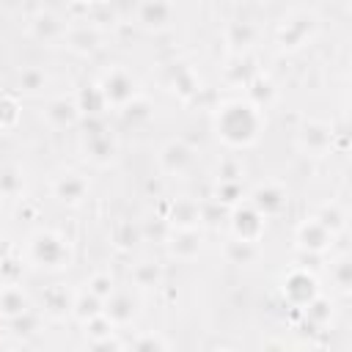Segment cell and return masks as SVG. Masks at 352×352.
Returning <instances> with one entry per match:
<instances>
[{
    "mask_svg": "<svg viewBox=\"0 0 352 352\" xmlns=\"http://www.w3.org/2000/svg\"><path fill=\"white\" fill-rule=\"evenodd\" d=\"M102 314L116 324V330L118 327H126V324H132L135 319H138V314H140V308H138V300L132 297V292H113V297L110 300H104V308H102Z\"/></svg>",
    "mask_w": 352,
    "mask_h": 352,
    "instance_id": "cell-19",
    "label": "cell"
},
{
    "mask_svg": "<svg viewBox=\"0 0 352 352\" xmlns=\"http://www.w3.org/2000/svg\"><path fill=\"white\" fill-rule=\"evenodd\" d=\"M217 352H234V349H217Z\"/></svg>",
    "mask_w": 352,
    "mask_h": 352,
    "instance_id": "cell-45",
    "label": "cell"
},
{
    "mask_svg": "<svg viewBox=\"0 0 352 352\" xmlns=\"http://www.w3.org/2000/svg\"><path fill=\"white\" fill-rule=\"evenodd\" d=\"M286 25L280 28V33H278V41H280V47H300L302 44V38L308 36V30H311V16H289V19H283Z\"/></svg>",
    "mask_w": 352,
    "mask_h": 352,
    "instance_id": "cell-28",
    "label": "cell"
},
{
    "mask_svg": "<svg viewBox=\"0 0 352 352\" xmlns=\"http://www.w3.org/2000/svg\"><path fill=\"white\" fill-rule=\"evenodd\" d=\"M99 94H102V102L104 107H113V110H126L132 102L140 99V82L138 77L124 69V66H113L102 80H99Z\"/></svg>",
    "mask_w": 352,
    "mask_h": 352,
    "instance_id": "cell-3",
    "label": "cell"
},
{
    "mask_svg": "<svg viewBox=\"0 0 352 352\" xmlns=\"http://www.w3.org/2000/svg\"><path fill=\"white\" fill-rule=\"evenodd\" d=\"M102 308H104V302H102V300L91 297L88 292H80V294L72 300V311H69V316H72V319H77V322H80V327H82L85 322L96 319V316L102 314Z\"/></svg>",
    "mask_w": 352,
    "mask_h": 352,
    "instance_id": "cell-30",
    "label": "cell"
},
{
    "mask_svg": "<svg viewBox=\"0 0 352 352\" xmlns=\"http://www.w3.org/2000/svg\"><path fill=\"white\" fill-rule=\"evenodd\" d=\"M66 30H69V19L55 8H38L28 19V36L38 44H63Z\"/></svg>",
    "mask_w": 352,
    "mask_h": 352,
    "instance_id": "cell-4",
    "label": "cell"
},
{
    "mask_svg": "<svg viewBox=\"0 0 352 352\" xmlns=\"http://www.w3.org/2000/svg\"><path fill=\"white\" fill-rule=\"evenodd\" d=\"M297 352H327V349H322V346H314V344H311V346H302V349H297Z\"/></svg>",
    "mask_w": 352,
    "mask_h": 352,
    "instance_id": "cell-43",
    "label": "cell"
},
{
    "mask_svg": "<svg viewBox=\"0 0 352 352\" xmlns=\"http://www.w3.org/2000/svg\"><path fill=\"white\" fill-rule=\"evenodd\" d=\"M258 352H294V349L283 338H267V341H261Z\"/></svg>",
    "mask_w": 352,
    "mask_h": 352,
    "instance_id": "cell-41",
    "label": "cell"
},
{
    "mask_svg": "<svg viewBox=\"0 0 352 352\" xmlns=\"http://www.w3.org/2000/svg\"><path fill=\"white\" fill-rule=\"evenodd\" d=\"M19 214H28V217H33V220H36V217H38V206H36V204H30L28 198H22V206H19Z\"/></svg>",
    "mask_w": 352,
    "mask_h": 352,
    "instance_id": "cell-42",
    "label": "cell"
},
{
    "mask_svg": "<svg viewBox=\"0 0 352 352\" xmlns=\"http://www.w3.org/2000/svg\"><path fill=\"white\" fill-rule=\"evenodd\" d=\"M245 176V162L234 154H226L220 157L217 168H214V182H242Z\"/></svg>",
    "mask_w": 352,
    "mask_h": 352,
    "instance_id": "cell-34",
    "label": "cell"
},
{
    "mask_svg": "<svg viewBox=\"0 0 352 352\" xmlns=\"http://www.w3.org/2000/svg\"><path fill=\"white\" fill-rule=\"evenodd\" d=\"M85 292L91 294V297H96V300H110L113 297V292H116V278L107 272V270H99V272H94L88 280H85Z\"/></svg>",
    "mask_w": 352,
    "mask_h": 352,
    "instance_id": "cell-32",
    "label": "cell"
},
{
    "mask_svg": "<svg viewBox=\"0 0 352 352\" xmlns=\"http://www.w3.org/2000/svg\"><path fill=\"white\" fill-rule=\"evenodd\" d=\"M316 223H322L333 236H338L344 228H346V209L341 206V204H336V201H330V204H324L322 209H316V214H311Z\"/></svg>",
    "mask_w": 352,
    "mask_h": 352,
    "instance_id": "cell-29",
    "label": "cell"
},
{
    "mask_svg": "<svg viewBox=\"0 0 352 352\" xmlns=\"http://www.w3.org/2000/svg\"><path fill=\"white\" fill-rule=\"evenodd\" d=\"M82 336H85V341L113 338V336H116V324H113L104 314H99L96 319H91V322H85V324H82Z\"/></svg>",
    "mask_w": 352,
    "mask_h": 352,
    "instance_id": "cell-38",
    "label": "cell"
},
{
    "mask_svg": "<svg viewBox=\"0 0 352 352\" xmlns=\"http://www.w3.org/2000/svg\"><path fill=\"white\" fill-rule=\"evenodd\" d=\"M85 352H124V344L113 336V338H102V341H88Z\"/></svg>",
    "mask_w": 352,
    "mask_h": 352,
    "instance_id": "cell-40",
    "label": "cell"
},
{
    "mask_svg": "<svg viewBox=\"0 0 352 352\" xmlns=\"http://www.w3.org/2000/svg\"><path fill=\"white\" fill-rule=\"evenodd\" d=\"M129 280H132V286H138L143 292H151V289H160L162 286L165 270H162L160 261L146 258V261H138L135 267H129Z\"/></svg>",
    "mask_w": 352,
    "mask_h": 352,
    "instance_id": "cell-21",
    "label": "cell"
},
{
    "mask_svg": "<svg viewBox=\"0 0 352 352\" xmlns=\"http://www.w3.org/2000/svg\"><path fill=\"white\" fill-rule=\"evenodd\" d=\"M223 256H226V261L234 264V267H250V264L258 261L261 248H258L256 242H245V239L228 236L226 245H223Z\"/></svg>",
    "mask_w": 352,
    "mask_h": 352,
    "instance_id": "cell-23",
    "label": "cell"
},
{
    "mask_svg": "<svg viewBox=\"0 0 352 352\" xmlns=\"http://www.w3.org/2000/svg\"><path fill=\"white\" fill-rule=\"evenodd\" d=\"M228 217H231L228 226H231V236H234V239H245V242H256V245L261 242V236H264V231H267V220L258 217L248 204L231 209Z\"/></svg>",
    "mask_w": 352,
    "mask_h": 352,
    "instance_id": "cell-11",
    "label": "cell"
},
{
    "mask_svg": "<svg viewBox=\"0 0 352 352\" xmlns=\"http://www.w3.org/2000/svg\"><path fill=\"white\" fill-rule=\"evenodd\" d=\"M302 311V316H305V322H311L314 327H327L330 324V302H327V297H322V294H316L305 308H300Z\"/></svg>",
    "mask_w": 352,
    "mask_h": 352,
    "instance_id": "cell-35",
    "label": "cell"
},
{
    "mask_svg": "<svg viewBox=\"0 0 352 352\" xmlns=\"http://www.w3.org/2000/svg\"><path fill=\"white\" fill-rule=\"evenodd\" d=\"M50 85V74L41 66H22L16 72V94L22 96H41Z\"/></svg>",
    "mask_w": 352,
    "mask_h": 352,
    "instance_id": "cell-24",
    "label": "cell"
},
{
    "mask_svg": "<svg viewBox=\"0 0 352 352\" xmlns=\"http://www.w3.org/2000/svg\"><path fill=\"white\" fill-rule=\"evenodd\" d=\"M3 135H6V132H3V129H0V140H3Z\"/></svg>",
    "mask_w": 352,
    "mask_h": 352,
    "instance_id": "cell-46",
    "label": "cell"
},
{
    "mask_svg": "<svg viewBox=\"0 0 352 352\" xmlns=\"http://www.w3.org/2000/svg\"><path fill=\"white\" fill-rule=\"evenodd\" d=\"M333 234L322 226V223H316L314 217H305L297 228H294V242H297V248L300 250H305V253H314V256H322L330 245H333Z\"/></svg>",
    "mask_w": 352,
    "mask_h": 352,
    "instance_id": "cell-13",
    "label": "cell"
},
{
    "mask_svg": "<svg viewBox=\"0 0 352 352\" xmlns=\"http://www.w3.org/2000/svg\"><path fill=\"white\" fill-rule=\"evenodd\" d=\"M63 44L74 55H94L102 47V30H96L88 22H69V30H66Z\"/></svg>",
    "mask_w": 352,
    "mask_h": 352,
    "instance_id": "cell-18",
    "label": "cell"
},
{
    "mask_svg": "<svg viewBox=\"0 0 352 352\" xmlns=\"http://www.w3.org/2000/svg\"><path fill=\"white\" fill-rule=\"evenodd\" d=\"M72 300L74 297H69V292L60 283H52L41 292V314L50 319H63L72 311Z\"/></svg>",
    "mask_w": 352,
    "mask_h": 352,
    "instance_id": "cell-22",
    "label": "cell"
},
{
    "mask_svg": "<svg viewBox=\"0 0 352 352\" xmlns=\"http://www.w3.org/2000/svg\"><path fill=\"white\" fill-rule=\"evenodd\" d=\"M192 162H195V148L184 138H173L162 143V148L157 151V168L162 176H182L192 168Z\"/></svg>",
    "mask_w": 352,
    "mask_h": 352,
    "instance_id": "cell-6",
    "label": "cell"
},
{
    "mask_svg": "<svg viewBox=\"0 0 352 352\" xmlns=\"http://www.w3.org/2000/svg\"><path fill=\"white\" fill-rule=\"evenodd\" d=\"M110 236H113V245H116L121 253H129V250H135L138 242L143 239V228H140L135 220H118V223L113 226Z\"/></svg>",
    "mask_w": 352,
    "mask_h": 352,
    "instance_id": "cell-27",
    "label": "cell"
},
{
    "mask_svg": "<svg viewBox=\"0 0 352 352\" xmlns=\"http://www.w3.org/2000/svg\"><path fill=\"white\" fill-rule=\"evenodd\" d=\"M297 146L308 154H327L333 148V129L324 121H302L297 129Z\"/></svg>",
    "mask_w": 352,
    "mask_h": 352,
    "instance_id": "cell-12",
    "label": "cell"
},
{
    "mask_svg": "<svg viewBox=\"0 0 352 352\" xmlns=\"http://www.w3.org/2000/svg\"><path fill=\"white\" fill-rule=\"evenodd\" d=\"M30 297L19 283H6L0 289V319L3 322H14L19 316H25L30 311Z\"/></svg>",
    "mask_w": 352,
    "mask_h": 352,
    "instance_id": "cell-20",
    "label": "cell"
},
{
    "mask_svg": "<svg viewBox=\"0 0 352 352\" xmlns=\"http://www.w3.org/2000/svg\"><path fill=\"white\" fill-rule=\"evenodd\" d=\"M25 190V176L16 165L0 168V198H19Z\"/></svg>",
    "mask_w": 352,
    "mask_h": 352,
    "instance_id": "cell-31",
    "label": "cell"
},
{
    "mask_svg": "<svg viewBox=\"0 0 352 352\" xmlns=\"http://www.w3.org/2000/svg\"><path fill=\"white\" fill-rule=\"evenodd\" d=\"M173 16H176V6L165 3V0H148V3H135L132 6L135 25L140 30H148V33H160V30L170 28Z\"/></svg>",
    "mask_w": 352,
    "mask_h": 352,
    "instance_id": "cell-8",
    "label": "cell"
},
{
    "mask_svg": "<svg viewBox=\"0 0 352 352\" xmlns=\"http://www.w3.org/2000/svg\"><path fill=\"white\" fill-rule=\"evenodd\" d=\"M253 77H256V69H253L248 55H234L231 63L223 69V80L228 85H234V88H248Z\"/></svg>",
    "mask_w": 352,
    "mask_h": 352,
    "instance_id": "cell-25",
    "label": "cell"
},
{
    "mask_svg": "<svg viewBox=\"0 0 352 352\" xmlns=\"http://www.w3.org/2000/svg\"><path fill=\"white\" fill-rule=\"evenodd\" d=\"M88 190H91L88 179H85L82 173H77V170H63V173H58V176L52 179V184H50L52 198L60 201V204H66V206L82 204L85 195H88Z\"/></svg>",
    "mask_w": 352,
    "mask_h": 352,
    "instance_id": "cell-10",
    "label": "cell"
},
{
    "mask_svg": "<svg viewBox=\"0 0 352 352\" xmlns=\"http://www.w3.org/2000/svg\"><path fill=\"white\" fill-rule=\"evenodd\" d=\"M330 278L341 292H349V286H352V258L346 253L330 261Z\"/></svg>",
    "mask_w": 352,
    "mask_h": 352,
    "instance_id": "cell-36",
    "label": "cell"
},
{
    "mask_svg": "<svg viewBox=\"0 0 352 352\" xmlns=\"http://www.w3.org/2000/svg\"><path fill=\"white\" fill-rule=\"evenodd\" d=\"M82 151H85V160H91L94 165H110L116 160L118 146L102 126H91L82 138Z\"/></svg>",
    "mask_w": 352,
    "mask_h": 352,
    "instance_id": "cell-14",
    "label": "cell"
},
{
    "mask_svg": "<svg viewBox=\"0 0 352 352\" xmlns=\"http://www.w3.org/2000/svg\"><path fill=\"white\" fill-rule=\"evenodd\" d=\"M165 250L176 261H195L204 250V239L198 231H168L165 234Z\"/></svg>",
    "mask_w": 352,
    "mask_h": 352,
    "instance_id": "cell-16",
    "label": "cell"
},
{
    "mask_svg": "<svg viewBox=\"0 0 352 352\" xmlns=\"http://www.w3.org/2000/svg\"><path fill=\"white\" fill-rule=\"evenodd\" d=\"M316 294H319V292H316V280H314V275H308L305 270L294 267V270L283 278V297H286L292 305L305 308Z\"/></svg>",
    "mask_w": 352,
    "mask_h": 352,
    "instance_id": "cell-15",
    "label": "cell"
},
{
    "mask_svg": "<svg viewBox=\"0 0 352 352\" xmlns=\"http://www.w3.org/2000/svg\"><path fill=\"white\" fill-rule=\"evenodd\" d=\"M0 352H14L11 346H6V344H0Z\"/></svg>",
    "mask_w": 352,
    "mask_h": 352,
    "instance_id": "cell-44",
    "label": "cell"
},
{
    "mask_svg": "<svg viewBox=\"0 0 352 352\" xmlns=\"http://www.w3.org/2000/svg\"><path fill=\"white\" fill-rule=\"evenodd\" d=\"M124 352H168V346L157 333H140L124 346Z\"/></svg>",
    "mask_w": 352,
    "mask_h": 352,
    "instance_id": "cell-39",
    "label": "cell"
},
{
    "mask_svg": "<svg viewBox=\"0 0 352 352\" xmlns=\"http://www.w3.org/2000/svg\"><path fill=\"white\" fill-rule=\"evenodd\" d=\"M248 198H250L248 206L264 220H275V217L286 214V209H289V190L280 182H264V184L253 187V192Z\"/></svg>",
    "mask_w": 352,
    "mask_h": 352,
    "instance_id": "cell-5",
    "label": "cell"
},
{
    "mask_svg": "<svg viewBox=\"0 0 352 352\" xmlns=\"http://www.w3.org/2000/svg\"><path fill=\"white\" fill-rule=\"evenodd\" d=\"M245 198H248V195H245V187H242V182H214V192H212V201H214L220 209L231 212V209L242 206V201H245Z\"/></svg>",
    "mask_w": 352,
    "mask_h": 352,
    "instance_id": "cell-26",
    "label": "cell"
},
{
    "mask_svg": "<svg viewBox=\"0 0 352 352\" xmlns=\"http://www.w3.org/2000/svg\"><path fill=\"white\" fill-rule=\"evenodd\" d=\"M25 258H28V264H33L38 270H63L72 264V245L60 231L38 228L28 239Z\"/></svg>",
    "mask_w": 352,
    "mask_h": 352,
    "instance_id": "cell-2",
    "label": "cell"
},
{
    "mask_svg": "<svg viewBox=\"0 0 352 352\" xmlns=\"http://www.w3.org/2000/svg\"><path fill=\"white\" fill-rule=\"evenodd\" d=\"M261 110H256L250 102H242V99H234L228 104L220 107L217 113V138L231 146V148H245V146H253L258 140V132H261Z\"/></svg>",
    "mask_w": 352,
    "mask_h": 352,
    "instance_id": "cell-1",
    "label": "cell"
},
{
    "mask_svg": "<svg viewBox=\"0 0 352 352\" xmlns=\"http://www.w3.org/2000/svg\"><path fill=\"white\" fill-rule=\"evenodd\" d=\"M0 217H3V206H0Z\"/></svg>",
    "mask_w": 352,
    "mask_h": 352,
    "instance_id": "cell-47",
    "label": "cell"
},
{
    "mask_svg": "<svg viewBox=\"0 0 352 352\" xmlns=\"http://www.w3.org/2000/svg\"><path fill=\"white\" fill-rule=\"evenodd\" d=\"M223 38L231 55H245L258 41V25L253 19H231L223 30Z\"/></svg>",
    "mask_w": 352,
    "mask_h": 352,
    "instance_id": "cell-17",
    "label": "cell"
},
{
    "mask_svg": "<svg viewBox=\"0 0 352 352\" xmlns=\"http://www.w3.org/2000/svg\"><path fill=\"white\" fill-rule=\"evenodd\" d=\"M41 121L50 129L63 132V129H74L82 121V113H80V104L74 96H52L41 107Z\"/></svg>",
    "mask_w": 352,
    "mask_h": 352,
    "instance_id": "cell-7",
    "label": "cell"
},
{
    "mask_svg": "<svg viewBox=\"0 0 352 352\" xmlns=\"http://www.w3.org/2000/svg\"><path fill=\"white\" fill-rule=\"evenodd\" d=\"M22 118V104L16 94H0V129L11 132Z\"/></svg>",
    "mask_w": 352,
    "mask_h": 352,
    "instance_id": "cell-33",
    "label": "cell"
},
{
    "mask_svg": "<svg viewBox=\"0 0 352 352\" xmlns=\"http://www.w3.org/2000/svg\"><path fill=\"white\" fill-rule=\"evenodd\" d=\"M8 327H11V333H14L16 338H30V336H36L38 327H41V314H38L36 308H30L25 316L8 322Z\"/></svg>",
    "mask_w": 352,
    "mask_h": 352,
    "instance_id": "cell-37",
    "label": "cell"
},
{
    "mask_svg": "<svg viewBox=\"0 0 352 352\" xmlns=\"http://www.w3.org/2000/svg\"><path fill=\"white\" fill-rule=\"evenodd\" d=\"M168 231H198L204 228V204L195 198H176L165 212Z\"/></svg>",
    "mask_w": 352,
    "mask_h": 352,
    "instance_id": "cell-9",
    "label": "cell"
}]
</instances>
